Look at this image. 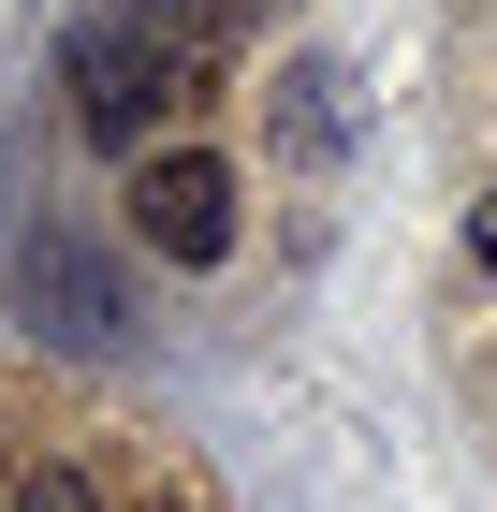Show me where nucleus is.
Instances as JSON below:
<instances>
[{
    "label": "nucleus",
    "instance_id": "f257e3e1",
    "mask_svg": "<svg viewBox=\"0 0 497 512\" xmlns=\"http://www.w3.org/2000/svg\"><path fill=\"white\" fill-rule=\"evenodd\" d=\"M176 44L147 30V15H117V0H88L74 30H59V88H74V132L88 147H117V161H147L161 147V103H176Z\"/></svg>",
    "mask_w": 497,
    "mask_h": 512
},
{
    "label": "nucleus",
    "instance_id": "f03ea898",
    "mask_svg": "<svg viewBox=\"0 0 497 512\" xmlns=\"http://www.w3.org/2000/svg\"><path fill=\"white\" fill-rule=\"evenodd\" d=\"M132 249L147 264H220L234 249V176L205 147H147L132 161Z\"/></svg>",
    "mask_w": 497,
    "mask_h": 512
},
{
    "label": "nucleus",
    "instance_id": "7ed1b4c3",
    "mask_svg": "<svg viewBox=\"0 0 497 512\" xmlns=\"http://www.w3.org/2000/svg\"><path fill=\"white\" fill-rule=\"evenodd\" d=\"M15 293H30V322H59L74 352H103L117 322H132V293H117V264L74 235V220H44L30 249H15Z\"/></svg>",
    "mask_w": 497,
    "mask_h": 512
},
{
    "label": "nucleus",
    "instance_id": "20e7f679",
    "mask_svg": "<svg viewBox=\"0 0 497 512\" xmlns=\"http://www.w3.org/2000/svg\"><path fill=\"white\" fill-rule=\"evenodd\" d=\"M264 147L293 161V176H322V161L351 147V74H337V59H278V88H264Z\"/></svg>",
    "mask_w": 497,
    "mask_h": 512
},
{
    "label": "nucleus",
    "instance_id": "39448f33",
    "mask_svg": "<svg viewBox=\"0 0 497 512\" xmlns=\"http://www.w3.org/2000/svg\"><path fill=\"white\" fill-rule=\"evenodd\" d=\"M0 512H103V483H88V469H15Z\"/></svg>",
    "mask_w": 497,
    "mask_h": 512
},
{
    "label": "nucleus",
    "instance_id": "423d86ee",
    "mask_svg": "<svg viewBox=\"0 0 497 512\" xmlns=\"http://www.w3.org/2000/svg\"><path fill=\"white\" fill-rule=\"evenodd\" d=\"M468 264H483V293H497V191L468 205Z\"/></svg>",
    "mask_w": 497,
    "mask_h": 512
}]
</instances>
